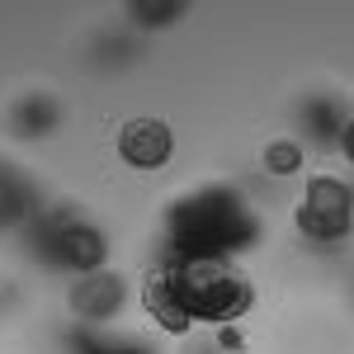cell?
<instances>
[{
  "label": "cell",
  "instance_id": "6da1fadb",
  "mask_svg": "<svg viewBox=\"0 0 354 354\" xmlns=\"http://www.w3.org/2000/svg\"><path fill=\"white\" fill-rule=\"evenodd\" d=\"M255 208L227 185H198L180 194L165 213L170 260H232L236 250L255 245Z\"/></svg>",
  "mask_w": 354,
  "mask_h": 354
},
{
  "label": "cell",
  "instance_id": "7a4b0ae2",
  "mask_svg": "<svg viewBox=\"0 0 354 354\" xmlns=\"http://www.w3.org/2000/svg\"><path fill=\"white\" fill-rule=\"evenodd\" d=\"M38 245L48 250L43 255L48 265L76 274V279H85L95 270H109V241H104V232L90 218H66V213L38 218Z\"/></svg>",
  "mask_w": 354,
  "mask_h": 354
},
{
  "label": "cell",
  "instance_id": "3957f363",
  "mask_svg": "<svg viewBox=\"0 0 354 354\" xmlns=\"http://www.w3.org/2000/svg\"><path fill=\"white\" fill-rule=\"evenodd\" d=\"M293 218L307 241H345L354 232V189L335 175H312Z\"/></svg>",
  "mask_w": 354,
  "mask_h": 354
},
{
  "label": "cell",
  "instance_id": "277c9868",
  "mask_svg": "<svg viewBox=\"0 0 354 354\" xmlns=\"http://www.w3.org/2000/svg\"><path fill=\"white\" fill-rule=\"evenodd\" d=\"M71 312L81 326H113L128 312V279L113 270H95L71 283Z\"/></svg>",
  "mask_w": 354,
  "mask_h": 354
},
{
  "label": "cell",
  "instance_id": "5b68a950",
  "mask_svg": "<svg viewBox=\"0 0 354 354\" xmlns=\"http://www.w3.org/2000/svg\"><path fill=\"white\" fill-rule=\"evenodd\" d=\"M175 151V133L165 128L161 118H133L123 133H118V156L137 170H161Z\"/></svg>",
  "mask_w": 354,
  "mask_h": 354
},
{
  "label": "cell",
  "instance_id": "8992f818",
  "mask_svg": "<svg viewBox=\"0 0 354 354\" xmlns=\"http://www.w3.org/2000/svg\"><path fill=\"white\" fill-rule=\"evenodd\" d=\"M62 354H161L156 340L137 335V330H118V326H76L62 335Z\"/></svg>",
  "mask_w": 354,
  "mask_h": 354
},
{
  "label": "cell",
  "instance_id": "52a82bcc",
  "mask_svg": "<svg viewBox=\"0 0 354 354\" xmlns=\"http://www.w3.org/2000/svg\"><path fill=\"white\" fill-rule=\"evenodd\" d=\"M33 208H38V198H33L28 175L19 170V165L0 161V232H10V227L28 222V218H33Z\"/></svg>",
  "mask_w": 354,
  "mask_h": 354
},
{
  "label": "cell",
  "instance_id": "ba28073f",
  "mask_svg": "<svg viewBox=\"0 0 354 354\" xmlns=\"http://www.w3.org/2000/svg\"><path fill=\"white\" fill-rule=\"evenodd\" d=\"M57 100H48V95H33V100H24V104H15V113H10V123H15V133L19 137H43L57 128Z\"/></svg>",
  "mask_w": 354,
  "mask_h": 354
},
{
  "label": "cell",
  "instance_id": "9c48e42d",
  "mask_svg": "<svg viewBox=\"0 0 354 354\" xmlns=\"http://www.w3.org/2000/svg\"><path fill=\"white\" fill-rule=\"evenodd\" d=\"M265 170L279 175V180H283V175H298L302 170V142H288V137H283V142H270V147H265Z\"/></svg>",
  "mask_w": 354,
  "mask_h": 354
},
{
  "label": "cell",
  "instance_id": "30bf717a",
  "mask_svg": "<svg viewBox=\"0 0 354 354\" xmlns=\"http://www.w3.org/2000/svg\"><path fill=\"white\" fill-rule=\"evenodd\" d=\"M340 147H345V156H350V165H354V118L345 123V133H340Z\"/></svg>",
  "mask_w": 354,
  "mask_h": 354
}]
</instances>
